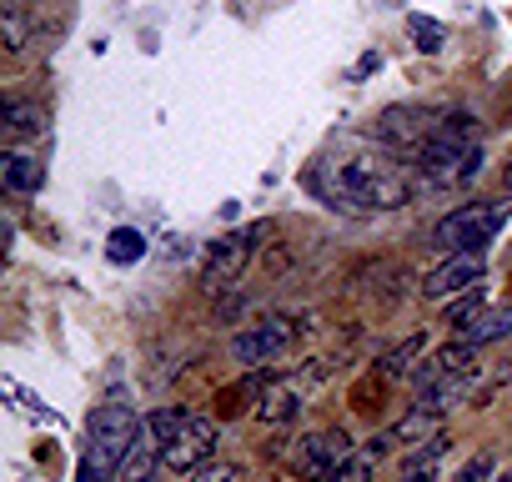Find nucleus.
<instances>
[{
  "mask_svg": "<svg viewBox=\"0 0 512 482\" xmlns=\"http://www.w3.org/2000/svg\"><path fill=\"white\" fill-rule=\"evenodd\" d=\"M352 457V437L342 427H327V432H312V437H297L287 447V467L307 482H332L337 467Z\"/></svg>",
  "mask_w": 512,
  "mask_h": 482,
  "instance_id": "nucleus-5",
  "label": "nucleus"
},
{
  "mask_svg": "<svg viewBox=\"0 0 512 482\" xmlns=\"http://www.w3.org/2000/svg\"><path fill=\"white\" fill-rule=\"evenodd\" d=\"M492 462H497L492 452H477V457L462 467V477H457V482H487V477H492Z\"/></svg>",
  "mask_w": 512,
  "mask_h": 482,
  "instance_id": "nucleus-25",
  "label": "nucleus"
},
{
  "mask_svg": "<svg viewBox=\"0 0 512 482\" xmlns=\"http://www.w3.org/2000/svg\"><path fill=\"white\" fill-rule=\"evenodd\" d=\"M267 236V226L256 221V226H246V231H226V236H216L211 247H206V262H201V282L206 287H226V282H236L241 272H246V262H251V252H256V241Z\"/></svg>",
  "mask_w": 512,
  "mask_h": 482,
  "instance_id": "nucleus-6",
  "label": "nucleus"
},
{
  "mask_svg": "<svg viewBox=\"0 0 512 482\" xmlns=\"http://www.w3.org/2000/svg\"><path fill=\"white\" fill-rule=\"evenodd\" d=\"M482 307H487V292H482V287H472V292H462V297L452 302V312H447V322H452V327L462 332L467 322H477V317H482Z\"/></svg>",
  "mask_w": 512,
  "mask_h": 482,
  "instance_id": "nucleus-21",
  "label": "nucleus"
},
{
  "mask_svg": "<svg viewBox=\"0 0 512 482\" xmlns=\"http://www.w3.org/2000/svg\"><path fill=\"white\" fill-rule=\"evenodd\" d=\"M191 482H246L241 462H206L201 472H191Z\"/></svg>",
  "mask_w": 512,
  "mask_h": 482,
  "instance_id": "nucleus-24",
  "label": "nucleus"
},
{
  "mask_svg": "<svg viewBox=\"0 0 512 482\" xmlns=\"http://www.w3.org/2000/svg\"><path fill=\"white\" fill-rule=\"evenodd\" d=\"M477 166H482V146H477L467 116L442 121V126L422 141V151H412V171H417L422 186H432V191H437V186H467V181L477 176Z\"/></svg>",
  "mask_w": 512,
  "mask_h": 482,
  "instance_id": "nucleus-2",
  "label": "nucleus"
},
{
  "mask_svg": "<svg viewBox=\"0 0 512 482\" xmlns=\"http://www.w3.org/2000/svg\"><path fill=\"white\" fill-rule=\"evenodd\" d=\"M402 482H442V477H402Z\"/></svg>",
  "mask_w": 512,
  "mask_h": 482,
  "instance_id": "nucleus-26",
  "label": "nucleus"
},
{
  "mask_svg": "<svg viewBox=\"0 0 512 482\" xmlns=\"http://www.w3.org/2000/svg\"><path fill=\"white\" fill-rule=\"evenodd\" d=\"M6 126H11L16 136H36V131H46V111H41L36 101H11V106H6Z\"/></svg>",
  "mask_w": 512,
  "mask_h": 482,
  "instance_id": "nucleus-19",
  "label": "nucleus"
},
{
  "mask_svg": "<svg viewBox=\"0 0 512 482\" xmlns=\"http://www.w3.org/2000/svg\"><path fill=\"white\" fill-rule=\"evenodd\" d=\"M211 452H216V422H211V417H191V422L181 427V437L166 447L161 462H166L171 472H186V477H191V472H201V467L211 462Z\"/></svg>",
  "mask_w": 512,
  "mask_h": 482,
  "instance_id": "nucleus-9",
  "label": "nucleus"
},
{
  "mask_svg": "<svg viewBox=\"0 0 512 482\" xmlns=\"http://www.w3.org/2000/svg\"><path fill=\"white\" fill-rule=\"evenodd\" d=\"M512 211V196H497V201H467L457 211H447L437 226H432V247L442 257H482V247L502 231Z\"/></svg>",
  "mask_w": 512,
  "mask_h": 482,
  "instance_id": "nucleus-4",
  "label": "nucleus"
},
{
  "mask_svg": "<svg viewBox=\"0 0 512 482\" xmlns=\"http://www.w3.org/2000/svg\"><path fill=\"white\" fill-rule=\"evenodd\" d=\"M442 126V116L437 111H422V106H392V111H382L377 116V136L387 141V146H397V151H422V141L432 136Z\"/></svg>",
  "mask_w": 512,
  "mask_h": 482,
  "instance_id": "nucleus-7",
  "label": "nucleus"
},
{
  "mask_svg": "<svg viewBox=\"0 0 512 482\" xmlns=\"http://www.w3.org/2000/svg\"><path fill=\"white\" fill-rule=\"evenodd\" d=\"M437 432H442V427H437V417H432V412H422V407H412V412H407V417H402V422H397V427H392L382 442H377V452L412 447V442H432Z\"/></svg>",
  "mask_w": 512,
  "mask_h": 482,
  "instance_id": "nucleus-13",
  "label": "nucleus"
},
{
  "mask_svg": "<svg viewBox=\"0 0 512 482\" xmlns=\"http://www.w3.org/2000/svg\"><path fill=\"white\" fill-rule=\"evenodd\" d=\"M417 352H422V337H407L397 352H387V357H382V377H402V372H407V362H412Z\"/></svg>",
  "mask_w": 512,
  "mask_h": 482,
  "instance_id": "nucleus-23",
  "label": "nucleus"
},
{
  "mask_svg": "<svg viewBox=\"0 0 512 482\" xmlns=\"http://www.w3.org/2000/svg\"><path fill=\"white\" fill-rule=\"evenodd\" d=\"M297 407H302V392H297L292 382H272V387L262 392V402H256V417L277 427V422H292Z\"/></svg>",
  "mask_w": 512,
  "mask_h": 482,
  "instance_id": "nucleus-14",
  "label": "nucleus"
},
{
  "mask_svg": "<svg viewBox=\"0 0 512 482\" xmlns=\"http://www.w3.org/2000/svg\"><path fill=\"white\" fill-rule=\"evenodd\" d=\"M0 26H6V51H26V41H31V26H26L21 6H6V16H0Z\"/></svg>",
  "mask_w": 512,
  "mask_h": 482,
  "instance_id": "nucleus-22",
  "label": "nucleus"
},
{
  "mask_svg": "<svg viewBox=\"0 0 512 482\" xmlns=\"http://www.w3.org/2000/svg\"><path fill=\"white\" fill-rule=\"evenodd\" d=\"M297 337H302V327L277 317V322H262V327L241 332V337L231 342V352H236V362H246V367H262V362H277Z\"/></svg>",
  "mask_w": 512,
  "mask_h": 482,
  "instance_id": "nucleus-8",
  "label": "nucleus"
},
{
  "mask_svg": "<svg viewBox=\"0 0 512 482\" xmlns=\"http://www.w3.org/2000/svg\"><path fill=\"white\" fill-rule=\"evenodd\" d=\"M106 257H111L116 267H131V262H141V257H146V241H141V231H131V226L111 231V247H106Z\"/></svg>",
  "mask_w": 512,
  "mask_h": 482,
  "instance_id": "nucleus-18",
  "label": "nucleus"
},
{
  "mask_svg": "<svg viewBox=\"0 0 512 482\" xmlns=\"http://www.w3.org/2000/svg\"><path fill=\"white\" fill-rule=\"evenodd\" d=\"M41 181H46V166L36 161V156H6V191H16V196H31V191H41Z\"/></svg>",
  "mask_w": 512,
  "mask_h": 482,
  "instance_id": "nucleus-16",
  "label": "nucleus"
},
{
  "mask_svg": "<svg viewBox=\"0 0 512 482\" xmlns=\"http://www.w3.org/2000/svg\"><path fill=\"white\" fill-rule=\"evenodd\" d=\"M492 482H512V477H492Z\"/></svg>",
  "mask_w": 512,
  "mask_h": 482,
  "instance_id": "nucleus-28",
  "label": "nucleus"
},
{
  "mask_svg": "<svg viewBox=\"0 0 512 482\" xmlns=\"http://www.w3.org/2000/svg\"><path fill=\"white\" fill-rule=\"evenodd\" d=\"M407 26H412V36H417V51H427V56L442 51V41H447L442 21H432V16H407Z\"/></svg>",
  "mask_w": 512,
  "mask_h": 482,
  "instance_id": "nucleus-20",
  "label": "nucleus"
},
{
  "mask_svg": "<svg viewBox=\"0 0 512 482\" xmlns=\"http://www.w3.org/2000/svg\"><path fill=\"white\" fill-rule=\"evenodd\" d=\"M472 387H477V372H437V377H427V382H422L417 407H422V412H432V417H442L447 407L467 402V397H472Z\"/></svg>",
  "mask_w": 512,
  "mask_h": 482,
  "instance_id": "nucleus-11",
  "label": "nucleus"
},
{
  "mask_svg": "<svg viewBox=\"0 0 512 482\" xmlns=\"http://www.w3.org/2000/svg\"><path fill=\"white\" fill-rule=\"evenodd\" d=\"M507 196H512V166H507Z\"/></svg>",
  "mask_w": 512,
  "mask_h": 482,
  "instance_id": "nucleus-27",
  "label": "nucleus"
},
{
  "mask_svg": "<svg viewBox=\"0 0 512 482\" xmlns=\"http://www.w3.org/2000/svg\"><path fill=\"white\" fill-rule=\"evenodd\" d=\"M141 432V417L131 412V402H101L86 417V482H106L111 472H121L131 442Z\"/></svg>",
  "mask_w": 512,
  "mask_h": 482,
  "instance_id": "nucleus-3",
  "label": "nucleus"
},
{
  "mask_svg": "<svg viewBox=\"0 0 512 482\" xmlns=\"http://www.w3.org/2000/svg\"><path fill=\"white\" fill-rule=\"evenodd\" d=\"M502 337H512V307L482 312L477 322L462 327V342H472V347H487V342H502Z\"/></svg>",
  "mask_w": 512,
  "mask_h": 482,
  "instance_id": "nucleus-15",
  "label": "nucleus"
},
{
  "mask_svg": "<svg viewBox=\"0 0 512 482\" xmlns=\"http://www.w3.org/2000/svg\"><path fill=\"white\" fill-rule=\"evenodd\" d=\"M166 457V447H161V437L141 422V432H136V442H131V452H126V462H121V482H146L151 477V467Z\"/></svg>",
  "mask_w": 512,
  "mask_h": 482,
  "instance_id": "nucleus-12",
  "label": "nucleus"
},
{
  "mask_svg": "<svg viewBox=\"0 0 512 482\" xmlns=\"http://www.w3.org/2000/svg\"><path fill=\"white\" fill-rule=\"evenodd\" d=\"M482 272H487L482 257H442V267L422 277V297H427V302L462 297V292H472V287L482 282Z\"/></svg>",
  "mask_w": 512,
  "mask_h": 482,
  "instance_id": "nucleus-10",
  "label": "nucleus"
},
{
  "mask_svg": "<svg viewBox=\"0 0 512 482\" xmlns=\"http://www.w3.org/2000/svg\"><path fill=\"white\" fill-rule=\"evenodd\" d=\"M447 452H452V442H447V432H437L432 442H422V447H412V452L402 457V477H437L432 467H437Z\"/></svg>",
  "mask_w": 512,
  "mask_h": 482,
  "instance_id": "nucleus-17",
  "label": "nucleus"
},
{
  "mask_svg": "<svg viewBox=\"0 0 512 482\" xmlns=\"http://www.w3.org/2000/svg\"><path fill=\"white\" fill-rule=\"evenodd\" d=\"M312 186H322L342 211H397L412 201L407 171L382 156H327L312 171Z\"/></svg>",
  "mask_w": 512,
  "mask_h": 482,
  "instance_id": "nucleus-1",
  "label": "nucleus"
}]
</instances>
